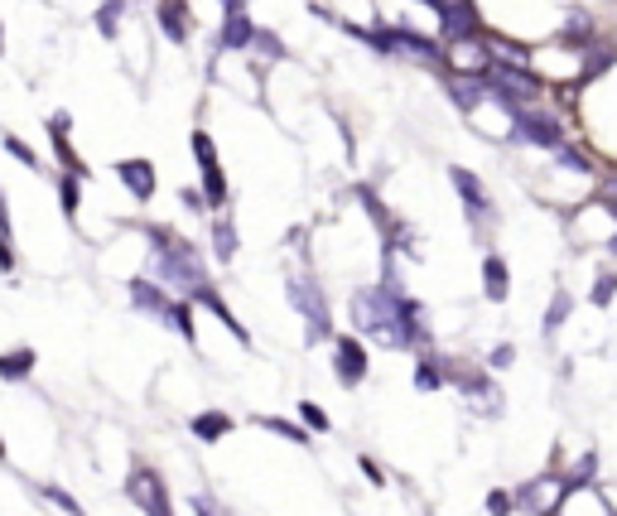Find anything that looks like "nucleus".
Segmentation results:
<instances>
[{
    "label": "nucleus",
    "instance_id": "5701e85b",
    "mask_svg": "<svg viewBox=\"0 0 617 516\" xmlns=\"http://www.w3.org/2000/svg\"><path fill=\"white\" fill-rule=\"evenodd\" d=\"M164 328H179L184 338H193V309H188V299H174V309L164 314Z\"/></svg>",
    "mask_w": 617,
    "mask_h": 516
},
{
    "label": "nucleus",
    "instance_id": "b1692460",
    "mask_svg": "<svg viewBox=\"0 0 617 516\" xmlns=\"http://www.w3.org/2000/svg\"><path fill=\"white\" fill-rule=\"evenodd\" d=\"M251 49H256V54H266L270 63H280V58H285V44H280V39H275L270 29H261V25H256V39H251Z\"/></svg>",
    "mask_w": 617,
    "mask_h": 516
},
{
    "label": "nucleus",
    "instance_id": "f03ea898",
    "mask_svg": "<svg viewBox=\"0 0 617 516\" xmlns=\"http://www.w3.org/2000/svg\"><path fill=\"white\" fill-rule=\"evenodd\" d=\"M145 237H150V266H155V275H160L169 290H179V295L193 299L203 285H208L203 256H198V246L193 242L174 237V232H164V227H150Z\"/></svg>",
    "mask_w": 617,
    "mask_h": 516
},
{
    "label": "nucleus",
    "instance_id": "aec40b11",
    "mask_svg": "<svg viewBox=\"0 0 617 516\" xmlns=\"http://www.w3.org/2000/svg\"><path fill=\"white\" fill-rule=\"evenodd\" d=\"M227 430H232V415H222V410H208V415H198V420H193V435L208 439V444H213V439H222Z\"/></svg>",
    "mask_w": 617,
    "mask_h": 516
},
{
    "label": "nucleus",
    "instance_id": "72a5a7b5",
    "mask_svg": "<svg viewBox=\"0 0 617 516\" xmlns=\"http://www.w3.org/2000/svg\"><path fill=\"white\" fill-rule=\"evenodd\" d=\"M511 502H516L511 492H492L487 497V516H511Z\"/></svg>",
    "mask_w": 617,
    "mask_h": 516
},
{
    "label": "nucleus",
    "instance_id": "6ab92c4d",
    "mask_svg": "<svg viewBox=\"0 0 617 516\" xmlns=\"http://www.w3.org/2000/svg\"><path fill=\"white\" fill-rule=\"evenodd\" d=\"M198 304H203V309H213V319H222V324L232 328V338H237V343H251V333H246L242 328V319H232V309H227V304H222V299H217V290H208V285H203V290H198Z\"/></svg>",
    "mask_w": 617,
    "mask_h": 516
},
{
    "label": "nucleus",
    "instance_id": "bb28decb",
    "mask_svg": "<svg viewBox=\"0 0 617 516\" xmlns=\"http://www.w3.org/2000/svg\"><path fill=\"white\" fill-rule=\"evenodd\" d=\"M569 309H574V299H569V295L560 290V295L550 299V314H545V333H555V328H560L564 319H569Z\"/></svg>",
    "mask_w": 617,
    "mask_h": 516
},
{
    "label": "nucleus",
    "instance_id": "49530a36",
    "mask_svg": "<svg viewBox=\"0 0 617 516\" xmlns=\"http://www.w3.org/2000/svg\"><path fill=\"white\" fill-rule=\"evenodd\" d=\"M0 459H5V444H0Z\"/></svg>",
    "mask_w": 617,
    "mask_h": 516
},
{
    "label": "nucleus",
    "instance_id": "79ce46f5",
    "mask_svg": "<svg viewBox=\"0 0 617 516\" xmlns=\"http://www.w3.org/2000/svg\"><path fill=\"white\" fill-rule=\"evenodd\" d=\"M0 232H10V208H5V193H0Z\"/></svg>",
    "mask_w": 617,
    "mask_h": 516
},
{
    "label": "nucleus",
    "instance_id": "9b49d317",
    "mask_svg": "<svg viewBox=\"0 0 617 516\" xmlns=\"http://www.w3.org/2000/svg\"><path fill=\"white\" fill-rule=\"evenodd\" d=\"M116 179L135 193V203H150V198H155V184H160L150 160H116Z\"/></svg>",
    "mask_w": 617,
    "mask_h": 516
},
{
    "label": "nucleus",
    "instance_id": "20e7f679",
    "mask_svg": "<svg viewBox=\"0 0 617 516\" xmlns=\"http://www.w3.org/2000/svg\"><path fill=\"white\" fill-rule=\"evenodd\" d=\"M507 116H511V131H516V140L540 145V150H555V145H564V121L555 116V111L516 107V111H507Z\"/></svg>",
    "mask_w": 617,
    "mask_h": 516
},
{
    "label": "nucleus",
    "instance_id": "e433bc0d",
    "mask_svg": "<svg viewBox=\"0 0 617 516\" xmlns=\"http://www.w3.org/2000/svg\"><path fill=\"white\" fill-rule=\"evenodd\" d=\"M0 271H15V251H10V232H0Z\"/></svg>",
    "mask_w": 617,
    "mask_h": 516
},
{
    "label": "nucleus",
    "instance_id": "4468645a",
    "mask_svg": "<svg viewBox=\"0 0 617 516\" xmlns=\"http://www.w3.org/2000/svg\"><path fill=\"white\" fill-rule=\"evenodd\" d=\"M131 304H135V309H145V314H155L160 324H164V314L174 309V299L164 295L155 280H131Z\"/></svg>",
    "mask_w": 617,
    "mask_h": 516
},
{
    "label": "nucleus",
    "instance_id": "f3484780",
    "mask_svg": "<svg viewBox=\"0 0 617 516\" xmlns=\"http://www.w3.org/2000/svg\"><path fill=\"white\" fill-rule=\"evenodd\" d=\"M483 290H487V299H492V304H502V299H507L511 275H507V261H502V256H487V261H483Z\"/></svg>",
    "mask_w": 617,
    "mask_h": 516
},
{
    "label": "nucleus",
    "instance_id": "a878e982",
    "mask_svg": "<svg viewBox=\"0 0 617 516\" xmlns=\"http://www.w3.org/2000/svg\"><path fill=\"white\" fill-rule=\"evenodd\" d=\"M213 246H217V256H222V261H232V256H237V232H232V222H217V227H213Z\"/></svg>",
    "mask_w": 617,
    "mask_h": 516
},
{
    "label": "nucleus",
    "instance_id": "f704fd0d",
    "mask_svg": "<svg viewBox=\"0 0 617 516\" xmlns=\"http://www.w3.org/2000/svg\"><path fill=\"white\" fill-rule=\"evenodd\" d=\"M299 415H304V420H309L314 430H328V415H323V410L314 406V401H304V406H299Z\"/></svg>",
    "mask_w": 617,
    "mask_h": 516
},
{
    "label": "nucleus",
    "instance_id": "393cba45",
    "mask_svg": "<svg viewBox=\"0 0 617 516\" xmlns=\"http://www.w3.org/2000/svg\"><path fill=\"white\" fill-rule=\"evenodd\" d=\"M261 425H266V430H275V435H280V439H295V444H309V435L299 430L295 420H280V415H261Z\"/></svg>",
    "mask_w": 617,
    "mask_h": 516
},
{
    "label": "nucleus",
    "instance_id": "423d86ee",
    "mask_svg": "<svg viewBox=\"0 0 617 516\" xmlns=\"http://www.w3.org/2000/svg\"><path fill=\"white\" fill-rule=\"evenodd\" d=\"M193 160H198V179H203L208 208H222L227 203V174H222V160H217V145L208 131H193Z\"/></svg>",
    "mask_w": 617,
    "mask_h": 516
},
{
    "label": "nucleus",
    "instance_id": "4be33fe9",
    "mask_svg": "<svg viewBox=\"0 0 617 516\" xmlns=\"http://www.w3.org/2000/svg\"><path fill=\"white\" fill-rule=\"evenodd\" d=\"M121 15H126V0H107V5L97 10V29H102L107 39H116V29H121Z\"/></svg>",
    "mask_w": 617,
    "mask_h": 516
},
{
    "label": "nucleus",
    "instance_id": "dca6fc26",
    "mask_svg": "<svg viewBox=\"0 0 617 516\" xmlns=\"http://www.w3.org/2000/svg\"><path fill=\"white\" fill-rule=\"evenodd\" d=\"M444 87H449V97H454L463 111H473V107H483V102H487L483 73H478V78H444Z\"/></svg>",
    "mask_w": 617,
    "mask_h": 516
},
{
    "label": "nucleus",
    "instance_id": "ea45409f",
    "mask_svg": "<svg viewBox=\"0 0 617 516\" xmlns=\"http://www.w3.org/2000/svg\"><path fill=\"white\" fill-rule=\"evenodd\" d=\"M507 362H511V348H507V343H502V348L492 353V367H507Z\"/></svg>",
    "mask_w": 617,
    "mask_h": 516
},
{
    "label": "nucleus",
    "instance_id": "473e14b6",
    "mask_svg": "<svg viewBox=\"0 0 617 516\" xmlns=\"http://www.w3.org/2000/svg\"><path fill=\"white\" fill-rule=\"evenodd\" d=\"M617 295V275H598V285H593V304H608Z\"/></svg>",
    "mask_w": 617,
    "mask_h": 516
},
{
    "label": "nucleus",
    "instance_id": "c85d7f7f",
    "mask_svg": "<svg viewBox=\"0 0 617 516\" xmlns=\"http://www.w3.org/2000/svg\"><path fill=\"white\" fill-rule=\"evenodd\" d=\"M78 179H82V174H63V179H58V193H63V213H68V218H78Z\"/></svg>",
    "mask_w": 617,
    "mask_h": 516
},
{
    "label": "nucleus",
    "instance_id": "c03bdc74",
    "mask_svg": "<svg viewBox=\"0 0 617 516\" xmlns=\"http://www.w3.org/2000/svg\"><path fill=\"white\" fill-rule=\"evenodd\" d=\"M608 198H613V203H617V179H608Z\"/></svg>",
    "mask_w": 617,
    "mask_h": 516
},
{
    "label": "nucleus",
    "instance_id": "58836bf2",
    "mask_svg": "<svg viewBox=\"0 0 617 516\" xmlns=\"http://www.w3.org/2000/svg\"><path fill=\"white\" fill-rule=\"evenodd\" d=\"M362 473H367V483H376V488H381V483H386V473H381V468H376L372 459H362Z\"/></svg>",
    "mask_w": 617,
    "mask_h": 516
},
{
    "label": "nucleus",
    "instance_id": "f8f14e48",
    "mask_svg": "<svg viewBox=\"0 0 617 516\" xmlns=\"http://www.w3.org/2000/svg\"><path fill=\"white\" fill-rule=\"evenodd\" d=\"M256 39V25L246 10H227L222 15V34H217V54H237V49H251Z\"/></svg>",
    "mask_w": 617,
    "mask_h": 516
},
{
    "label": "nucleus",
    "instance_id": "4c0bfd02",
    "mask_svg": "<svg viewBox=\"0 0 617 516\" xmlns=\"http://www.w3.org/2000/svg\"><path fill=\"white\" fill-rule=\"evenodd\" d=\"M415 381H420V386L430 391V386H439L444 377H439V367H434V362H425V367H420V377H415Z\"/></svg>",
    "mask_w": 617,
    "mask_h": 516
},
{
    "label": "nucleus",
    "instance_id": "cd10ccee",
    "mask_svg": "<svg viewBox=\"0 0 617 516\" xmlns=\"http://www.w3.org/2000/svg\"><path fill=\"white\" fill-rule=\"evenodd\" d=\"M44 497L54 502L58 512H68V516H87V512H82V507H78V497H73V492H63V488H58V483H49V488H44Z\"/></svg>",
    "mask_w": 617,
    "mask_h": 516
},
{
    "label": "nucleus",
    "instance_id": "2f4dec72",
    "mask_svg": "<svg viewBox=\"0 0 617 516\" xmlns=\"http://www.w3.org/2000/svg\"><path fill=\"white\" fill-rule=\"evenodd\" d=\"M593 454H584V459H579V468H574V473H569V483H564V497H569V492H579L584 488V483H589V473H593Z\"/></svg>",
    "mask_w": 617,
    "mask_h": 516
},
{
    "label": "nucleus",
    "instance_id": "2eb2a0df",
    "mask_svg": "<svg viewBox=\"0 0 617 516\" xmlns=\"http://www.w3.org/2000/svg\"><path fill=\"white\" fill-rule=\"evenodd\" d=\"M458 386H463V396H468V406L473 410H483V415H497V410H502V391H497L487 377H463Z\"/></svg>",
    "mask_w": 617,
    "mask_h": 516
},
{
    "label": "nucleus",
    "instance_id": "6e6552de",
    "mask_svg": "<svg viewBox=\"0 0 617 516\" xmlns=\"http://www.w3.org/2000/svg\"><path fill=\"white\" fill-rule=\"evenodd\" d=\"M434 15H439V29H444V39H473L483 20H478V10H473V0H434Z\"/></svg>",
    "mask_w": 617,
    "mask_h": 516
},
{
    "label": "nucleus",
    "instance_id": "a211bd4d",
    "mask_svg": "<svg viewBox=\"0 0 617 516\" xmlns=\"http://www.w3.org/2000/svg\"><path fill=\"white\" fill-rule=\"evenodd\" d=\"M550 492H560V497H564V488L555 483V478H536V483L516 488V507H526V512H550V507H545V497H550Z\"/></svg>",
    "mask_w": 617,
    "mask_h": 516
},
{
    "label": "nucleus",
    "instance_id": "a19ab883",
    "mask_svg": "<svg viewBox=\"0 0 617 516\" xmlns=\"http://www.w3.org/2000/svg\"><path fill=\"white\" fill-rule=\"evenodd\" d=\"M193 512H198V516H213L217 507H213V502H208V497H198V502H193Z\"/></svg>",
    "mask_w": 617,
    "mask_h": 516
},
{
    "label": "nucleus",
    "instance_id": "0eeeda50",
    "mask_svg": "<svg viewBox=\"0 0 617 516\" xmlns=\"http://www.w3.org/2000/svg\"><path fill=\"white\" fill-rule=\"evenodd\" d=\"M126 492H131V502L145 516H169V492H164V478L155 468H135L126 478Z\"/></svg>",
    "mask_w": 617,
    "mask_h": 516
},
{
    "label": "nucleus",
    "instance_id": "1a4fd4ad",
    "mask_svg": "<svg viewBox=\"0 0 617 516\" xmlns=\"http://www.w3.org/2000/svg\"><path fill=\"white\" fill-rule=\"evenodd\" d=\"M449 179H454L458 198H463V213L473 222H492V198H487V189L478 184V174H468V169H449Z\"/></svg>",
    "mask_w": 617,
    "mask_h": 516
},
{
    "label": "nucleus",
    "instance_id": "9d476101",
    "mask_svg": "<svg viewBox=\"0 0 617 516\" xmlns=\"http://www.w3.org/2000/svg\"><path fill=\"white\" fill-rule=\"evenodd\" d=\"M333 353H338L333 367H338V381H343V386H362V381H367V348H362L357 338H338Z\"/></svg>",
    "mask_w": 617,
    "mask_h": 516
},
{
    "label": "nucleus",
    "instance_id": "37998d69",
    "mask_svg": "<svg viewBox=\"0 0 617 516\" xmlns=\"http://www.w3.org/2000/svg\"><path fill=\"white\" fill-rule=\"evenodd\" d=\"M227 10H242V0H222V15H227Z\"/></svg>",
    "mask_w": 617,
    "mask_h": 516
},
{
    "label": "nucleus",
    "instance_id": "7ed1b4c3",
    "mask_svg": "<svg viewBox=\"0 0 617 516\" xmlns=\"http://www.w3.org/2000/svg\"><path fill=\"white\" fill-rule=\"evenodd\" d=\"M357 39H367L376 54H396V58H415V63H425V68H449V54L430 44V39H420L415 29H357L352 25Z\"/></svg>",
    "mask_w": 617,
    "mask_h": 516
},
{
    "label": "nucleus",
    "instance_id": "ddd939ff",
    "mask_svg": "<svg viewBox=\"0 0 617 516\" xmlns=\"http://www.w3.org/2000/svg\"><path fill=\"white\" fill-rule=\"evenodd\" d=\"M155 20H160V34L164 39H174V44H184L188 34H193L188 0H160V5H155Z\"/></svg>",
    "mask_w": 617,
    "mask_h": 516
},
{
    "label": "nucleus",
    "instance_id": "39448f33",
    "mask_svg": "<svg viewBox=\"0 0 617 516\" xmlns=\"http://www.w3.org/2000/svg\"><path fill=\"white\" fill-rule=\"evenodd\" d=\"M285 295H290V304H295L299 314L309 319V338H314V343H319V338H328L333 319H328V299H323L319 280H309V275H295V280L285 285Z\"/></svg>",
    "mask_w": 617,
    "mask_h": 516
},
{
    "label": "nucleus",
    "instance_id": "412c9836",
    "mask_svg": "<svg viewBox=\"0 0 617 516\" xmlns=\"http://www.w3.org/2000/svg\"><path fill=\"white\" fill-rule=\"evenodd\" d=\"M29 372H34V353L29 348H15V353L0 357V377L5 381H25Z\"/></svg>",
    "mask_w": 617,
    "mask_h": 516
},
{
    "label": "nucleus",
    "instance_id": "c9c22d12",
    "mask_svg": "<svg viewBox=\"0 0 617 516\" xmlns=\"http://www.w3.org/2000/svg\"><path fill=\"white\" fill-rule=\"evenodd\" d=\"M68 131H73V121H68V111H54V116H49V136H68Z\"/></svg>",
    "mask_w": 617,
    "mask_h": 516
},
{
    "label": "nucleus",
    "instance_id": "c756f323",
    "mask_svg": "<svg viewBox=\"0 0 617 516\" xmlns=\"http://www.w3.org/2000/svg\"><path fill=\"white\" fill-rule=\"evenodd\" d=\"M555 164H564V169H579V174H589V169H593V164L584 160L574 145H555Z\"/></svg>",
    "mask_w": 617,
    "mask_h": 516
},
{
    "label": "nucleus",
    "instance_id": "f257e3e1",
    "mask_svg": "<svg viewBox=\"0 0 617 516\" xmlns=\"http://www.w3.org/2000/svg\"><path fill=\"white\" fill-rule=\"evenodd\" d=\"M352 324L362 328L372 343H381V348H415V343H425L420 304L396 290V271L391 266H386V285H372V290L352 295Z\"/></svg>",
    "mask_w": 617,
    "mask_h": 516
},
{
    "label": "nucleus",
    "instance_id": "a18cd8bd",
    "mask_svg": "<svg viewBox=\"0 0 617 516\" xmlns=\"http://www.w3.org/2000/svg\"><path fill=\"white\" fill-rule=\"evenodd\" d=\"M0 54H5V29H0Z\"/></svg>",
    "mask_w": 617,
    "mask_h": 516
},
{
    "label": "nucleus",
    "instance_id": "7c9ffc66",
    "mask_svg": "<svg viewBox=\"0 0 617 516\" xmlns=\"http://www.w3.org/2000/svg\"><path fill=\"white\" fill-rule=\"evenodd\" d=\"M5 150H10V155H15L20 164H29V169H44V164H39V155H34V150H29L20 136H5Z\"/></svg>",
    "mask_w": 617,
    "mask_h": 516
}]
</instances>
